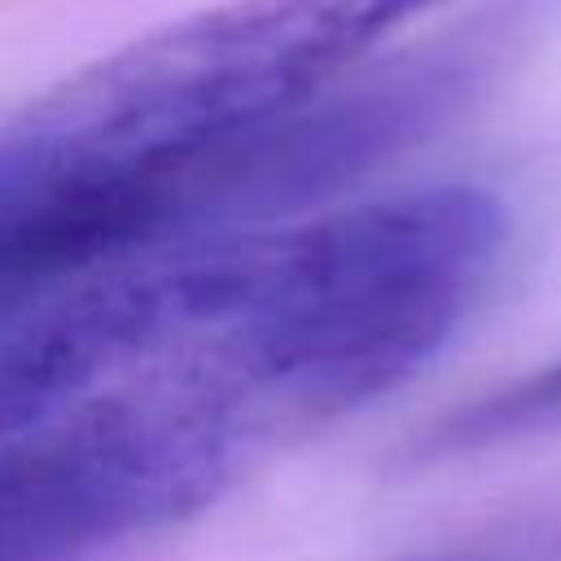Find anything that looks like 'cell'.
<instances>
[{
	"label": "cell",
	"mask_w": 561,
	"mask_h": 561,
	"mask_svg": "<svg viewBox=\"0 0 561 561\" xmlns=\"http://www.w3.org/2000/svg\"><path fill=\"white\" fill-rule=\"evenodd\" d=\"M276 443L219 320L158 267L0 324V561H88L206 508Z\"/></svg>",
	"instance_id": "obj_1"
},
{
	"label": "cell",
	"mask_w": 561,
	"mask_h": 561,
	"mask_svg": "<svg viewBox=\"0 0 561 561\" xmlns=\"http://www.w3.org/2000/svg\"><path fill=\"white\" fill-rule=\"evenodd\" d=\"M438 0H224L75 70L0 123V210L149 175L342 83Z\"/></svg>",
	"instance_id": "obj_2"
},
{
	"label": "cell",
	"mask_w": 561,
	"mask_h": 561,
	"mask_svg": "<svg viewBox=\"0 0 561 561\" xmlns=\"http://www.w3.org/2000/svg\"><path fill=\"white\" fill-rule=\"evenodd\" d=\"M552 430H561V359L517 381H504L500 390L469 399L465 408L434 421L425 438L416 443V456L447 460V456H469V451L522 443V438L552 434Z\"/></svg>",
	"instance_id": "obj_3"
}]
</instances>
